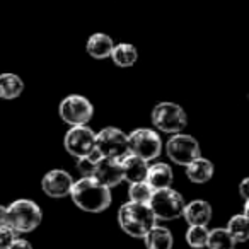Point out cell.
I'll use <instances>...</instances> for the list:
<instances>
[{
  "mask_svg": "<svg viewBox=\"0 0 249 249\" xmlns=\"http://www.w3.org/2000/svg\"><path fill=\"white\" fill-rule=\"evenodd\" d=\"M121 173H123V181L128 183H137V181H145L147 169H149V162L143 160L142 157L128 154L120 160Z\"/></svg>",
  "mask_w": 249,
  "mask_h": 249,
  "instance_id": "5bb4252c",
  "label": "cell"
},
{
  "mask_svg": "<svg viewBox=\"0 0 249 249\" xmlns=\"http://www.w3.org/2000/svg\"><path fill=\"white\" fill-rule=\"evenodd\" d=\"M58 113L62 120L70 126L87 124L92 120L94 106L87 97L80 96V94H70L62 99L58 106Z\"/></svg>",
  "mask_w": 249,
  "mask_h": 249,
  "instance_id": "ba28073f",
  "label": "cell"
},
{
  "mask_svg": "<svg viewBox=\"0 0 249 249\" xmlns=\"http://www.w3.org/2000/svg\"><path fill=\"white\" fill-rule=\"evenodd\" d=\"M7 249H33V246H31V242H29V241H26V239L18 237L14 242H12L11 246H9Z\"/></svg>",
  "mask_w": 249,
  "mask_h": 249,
  "instance_id": "4316f807",
  "label": "cell"
},
{
  "mask_svg": "<svg viewBox=\"0 0 249 249\" xmlns=\"http://www.w3.org/2000/svg\"><path fill=\"white\" fill-rule=\"evenodd\" d=\"M101 157L103 156H101L96 149H94L90 154H87V156L77 157V171L80 173V176L82 178H92L94 171H96V166H97V162H99Z\"/></svg>",
  "mask_w": 249,
  "mask_h": 249,
  "instance_id": "cb8c5ba5",
  "label": "cell"
},
{
  "mask_svg": "<svg viewBox=\"0 0 249 249\" xmlns=\"http://www.w3.org/2000/svg\"><path fill=\"white\" fill-rule=\"evenodd\" d=\"M147 249H173L174 237L173 232L164 225H154L145 235H143Z\"/></svg>",
  "mask_w": 249,
  "mask_h": 249,
  "instance_id": "e0dca14e",
  "label": "cell"
},
{
  "mask_svg": "<svg viewBox=\"0 0 249 249\" xmlns=\"http://www.w3.org/2000/svg\"><path fill=\"white\" fill-rule=\"evenodd\" d=\"M152 193H154L152 186H150L147 181H137V183H130V188H128L130 201H137V203H149Z\"/></svg>",
  "mask_w": 249,
  "mask_h": 249,
  "instance_id": "d4e9b609",
  "label": "cell"
},
{
  "mask_svg": "<svg viewBox=\"0 0 249 249\" xmlns=\"http://www.w3.org/2000/svg\"><path fill=\"white\" fill-rule=\"evenodd\" d=\"M156 217L147 203L126 201L118 210V224L130 237L143 239V235L156 225Z\"/></svg>",
  "mask_w": 249,
  "mask_h": 249,
  "instance_id": "7a4b0ae2",
  "label": "cell"
},
{
  "mask_svg": "<svg viewBox=\"0 0 249 249\" xmlns=\"http://www.w3.org/2000/svg\"><path fill=\"white\" fill-rule=\"evenodd\" d=\"M249 184V179L248 178H244L242 179V183H241V196L244 198V201H248V191H246V186Z\"/></svg>",
  "mask_w": 249,
  "mask_h": 249,
  "instance_id": "f1b7e54d",
  "label": "cell"
},
{
  "mask_svg": "<svg viewBox=\"0 0 249 249\" xmlns=\"http://www.w3.org/2000/svg\"><path fill=\"white\" fill-rule=\"evenodd\" d=\"M152 123L157 130L164 133H179L186 128L188 116L186 111L176 103H169L164 101L154 106L152 109Z\"/></svg>",
  "mask_w": 249,
  "mask_h": 249,
  "instance_id": "5b68a950",
  "label": "cell"
},
{
  "mask_svg": "<svg viewBox=\"0 0 249 249\" xmlns=\"http://www.w3.org/2000/svg\"><path fill=\"white\" fill-rule=\"evenodd\" d=\"M227 232L234 237L235 242H246L249 237V220L248 215H234L229 218Z\"/></svg>",
  "mask_w": 249,
  "mask_h": 249,
  "instance_id": "7402d4cb",
  "label": "cell"
},
{
  "mask_svg": "<svg viewBox=\"0 0 249 249\" xmlns=\"http://www.w3.org/2000/svg\"><path fill=\"white\" fill-rule=\"evenodd\" d=\"M156 220H176L183 215L184 198L179 191L173 188H162V190H154L149 203Z\"/></svg>",
  "mask_w": 249,
  "mask_h": 249,
  "instance_id": "277c9868",
  "label": "cell"
},
{
  "mask_svg": "<svg viewBox=\"0 0 249 249\" xmlns=\"http://www.w3.org/2000/svg\"><path fill=\"white\" fill-rule=\"evenodd\" d=\"M128 152L150 162L157 159L162 152V140L159 133L154 130L137 128L128 135Z\"/></svg>",
  "mask_w": 249,
  "mask_h": 249,
  "instance_id": "8992f818",
  "label": "cell"
},
{
  "mask_svg": "<svg viewBox=\"0 0 249 249\" xmlns=\"http://www.w3.org/2000/svg\"><path fill=\"white\" fill-rule=\"evenodd\" d=\"M113 38L104 33H96L92 35L89 39H87V53H89L92 58L96 60H104V58H109L111 52H113Z\"/></svg>",
  "mask_w": 249,
  "mask_h": 249,
  "instance_id": "ac0fdd59",
  "label": "cell"
},
{
  "mask_svg": "<svg viewBox=\"0 0 249 249\" xmlns=\"http://www.w3.org/2000/svg\"><path fill=\"white\" fill-rule=\"evenodd\" d=\"M7 225V207L0 205V227Z\"/></svg>",
  "mask_w": 249,
  "mask_h": 249,
  "instance_id": "83f0119b",
  "label": "cell"
},
{
  "mask_svg": "<svg viewBox=\"0 0 249 249\" xmlns=\"http://www.w3.org/2000/svg\"><path fill=\"white\" fill-rule=\"evenodd\" d=\"M208 227L207 225H190L186 231V242L193 249H203L207 244Z\"/></svg>",
  "mask_w": 249,
  "mask_h": 249,
  "instance_id": "603a6c76",
  "label": "cell"
},
{
  "mask_svg": "<svg viewBox=\"0 0 249 249\" xmlns=\"http://www.w3.org/2000/svg\"><path fill=\"white\" fill-rule=\"evenodd\" d=\"M69 196L87 213H101L111 205V190L94 178H80L79 181H73Z\"/></svg>",
  "mask_w": 249,
  "mask_h": 249,
  "instance_id": "6da1fadb",
  "label": "cell"
},
{
  "mask_svg": "<svg viewBox=\"0 0 249 249\" xmlns=\"http://www.w3.org/2000/svg\"><path fill=\"white\" fill-rule=\"evenodd\" d=\"M111 58L121 69H126V67H133L139 58V52L133 45L130 43H120V45L113 46V52H111Z\"/></svg>",
  "mask_w": 249,
  "mask_h": 249,
  "instance_id": "ffe728a7",
  "label": "cell"
},
{
  "mask_svg": "<svg viewBox=\"0 0 249 249\" xmlns=\"http://www.w3.org/2000/svg\"><path fill=\"white\" fill-rule=\"evenodd\" d=\"M73 184L72 174L63 169H52L43 176L41 190L50 198H65L70 195Z\"/></svg>",
  "mask_w": 249,
  "mask_h": 249,
  "instance_id": "8fae6325",
  "label": "cell"
},
{
  "mask_svg": "<svg viewBox=\"0 0 249 249\" xmlns=\"http://www.w3.org/2000/svg\"><path fill=\"white\" fill-rule=\"evenodd\" d=\"M186 167V178L195 184H205L213 178V173H215V167H213V162L205 157H196L195 160H191Z\"/></svg>",
  "mask_w": 249,
  "mask_h": 249,
  "instance_id": "2e32d148",
  "label": "cell"
},
{
  "mask_svg": "<svg viewBox=\"0 0 249 249\" xmlns=\"http://www.w3.org/2000/svg\"><path fill=\"white\" fill-rule=\"evenodd\" d=\"M18 237L19 232H16L11 225H2L0 227V249H7Z\"/></svg>",
  "mask_w": 249,
  "mask_h": 249,
  "instance_id": "484cf974",
  "label": "cell"
},
{
  "mask_svg": "<svg viewBox=\"0 0 249 249\" xmlns=\"http://www.w3.org/2000/svg\"><path fill=\"white\" fill-rule=\"evenodd\" d=\"M43 212L33 200H16L7 207V225L19 234H28L39 227Z\"/></svg>",
  "mask_w": 249,
  "mask_h": 249,
  "instance_id": "3957f363",
  "label": "cell"
},
{
  "mask_svg": "<svg viewBox=\"0 0 249 249\" xmlns=\"http://www.w3.org/2000/svg\"><path fill=\"white\" fill-rule=\"evenodd\" d=\"M96 150L103 157L114 160H121L128 156V135L120 128L107 126L96 133Z\"/></svg>",
  "mask_w": 249,
  "mask_h": 249,
  "instance_id": "52a82bcc",
  "label": "cell"
},
{
  "mask_svg": "<svg viewBox=\"0 0 249 249\" xmlns=\"http://www.w3.org/2000/svg\"><path fill=\"white\" fill-rule=\"evenodd\" d=\"M94 179L99 181L103 186L106 188H116L118 184L123 183V173H121L120 160L107 159V157H101L99 162L94 171Z\"/></svg>",
  "mask_w": 249,
  "mask_h": 249,
  "instance_id": "7c38bea8",
  "label": "cell"
},
{
  "mask_svg": "<svg viewBox=\"0 0 249 249\" xmlns=\"http://www.w3.org/2000/svg\"><path fill=\"white\" fill-rule=\"evenodd\" d=\"M145 181L152 186V190L169 188L174 181V173H173V169H171L169 164H166V162L150 164L149 169H147Z\"/></svg>",
  "mask_w": 249,
  "mask_h": 249,
  "instance_id": "9a60e30c",
  "label": "cell"
},
{
  "mask_svg": "<svg viewBox=\"0 0 249 249\" xmlns=\"http://www.w3.org/2000/svg\"><path fill=\"white\" fill-rule=\"evenodd\" d=\"M63 145H65L67 152L75 157V159L87 156V154H90L96 149V133L87 124H77V126H72L65 133Z\"/></svg>",
  "mask_w": 249,
  "mask_h": 249,
  "instance_id": "30bf717a",
  "label": "cell"
},
{
  "mask_svg": "<svg viewBox=\"0 0 249 249\" xmlns=\"http://www.w3.org/2000/svg\"><path fill=\"white\" fill-rule=\"evenodd\" d=\"M24 90V82L16 73H0V99L11 101L19 97Z\"/></svg>",
  "mask_w": 249,
  "mask_h": 249,
  "instance_id": "d6986e66",
  "label": "cell"
},
{
  "mask_svg": "<svg viewBox=\"0 0 249 249\" xmlns=\"http://www.w3.org/2000/svg\"><path fill=\"white\" fill-rule=\"evenodd\" d=\"M237 242L234 241L231 234L227 232V229H212L208 231V237H207V249H234Z\"/></svg>",
  "mask_w": 249,
  "mask_h": 249,
  "instance_id": "44dd1931",
  "label": "cell"
},
{
  "mask_svg": "<svg viewBox=\"0 0 249 249\" xmlns=\"http://www.w3.org/2000/svg\"><path fill=\"white\" fill-rule=\"evenodd\" d=\"M188 225H208L212 220V205L205 200H193L184 203L183 215Z\"/></svg>",
  "mask_w": 249,
  "mask_h": 249,
  "instance_id": "4fadbf2b",
  "label": "cell"
},
{
  "mask_svg": "<svg viewBox=\"0 0 249 249\" xmlns=\"http://www.w3.org/2000/svg\"><path fill=\"white\" fill-rule=\"evenodd\" d=\"M166 154L178 166H188L191 160L201 156L200 143L195 137L186 133H174L166 143Z\"/></svg>",
  "mask_w": 249,
  "mask_h": 249,
  "instance_id": "9c48e42d",
  "label": "cell"
}]
</instances>
